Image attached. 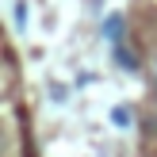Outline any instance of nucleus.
<instances>
[{
  "label": "nucleus",
  "instance_id": "obj_1",
  "mask_svg": "<svg viewBox=\"0 0 157 157\" xmlns=\"http://www.w3.org/2000/svg\"><path fill=\"white\" fill-rule=\"evenodd\" d=\"M115 61H119V65H127V69H134L138 61L130 58V50H123V46H115Z\"/></svg>",
  "mask_w": 157,
  "mask_h": 157
}]
</instances>
